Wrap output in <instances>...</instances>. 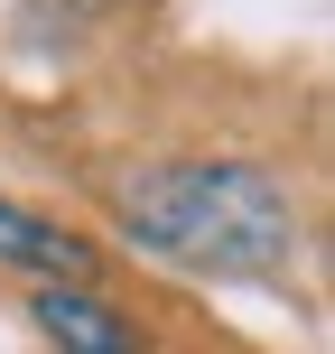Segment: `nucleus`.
Masks as SVG:
<instances>
[{
    "label": "nucleus",
    "instance_id": "obj_1",
    "mask_svg": "<svg viewBox=\"0 0 335 354\" xmlns=\"http://www.w3.org/2000/svg\"><path fill=\"white\" fill-rule=\"evenodd\" d=\"M112 214L140 252L214 280H270L298 252V205L251 159H168L112 187Z\"/></svg>",
    "mask_w": 335,
    "mask_h": 354
},
{
    "label": "nucleus",
    "instance_id": "obj_4",
    "mask_svg": "<svg viewBox=\"0 0 335 354\" xmlns=\"http://www.w3.org/2000/svg\"><path fill=\"white\" fill-rule=\"evenodd\" d=\"M75 10H112V0H75Z\"/></svg>",
    "mask_w": 335,
    "mask_h": 354
},
{
    "label": "nucleus",
    "instance_id": "obj_3",
    "mask_svg": "<svg viewBox=\"0 0 335 354\" xmlns=\"http://www.w3.org/2000/svg\"><path fill=\"white\" fill-rule=\"evenodd\" d=\"M0 261H10V270H37V280H84V270H93V243L0 196Z\"/></svg>",
    "mask_w": 335,
    "mask_h": 354
},
{
    "label": "nucleus",
    "instance_id": "obj_2",
    "mask_svg": "<svg viewBox=\"0 0 335 354\" xmlns=\"http://www.w3.org/2000/svg\"><path fill=\"white\" fill-rule=\"evenodd\" d=\"M37 326L56 354H140V326L112 299H93L84 280H37Z\"/></svg>",
    "mask_w": 335,
    "mask_h": 354
}]
</instances>
